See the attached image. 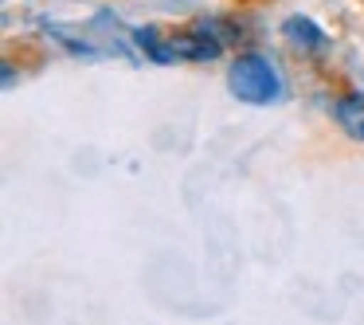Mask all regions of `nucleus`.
I'll use <instances>...</instances> for the list:
<instances>
[{"label":"nucleus","instance_id":"obj_5","mask_svg":"<svg viewBox=\"0 0 364 325\" xmlns=\"http://www.w3.org/2000/svg\"><path fill=\"white\" fill-rule=\"evenodd\" d=\"M134 43H137V51H141L149 63H161V67H168V63H181L176 59V51H173V40H168V32H161V28H153V24H145V28H134Z\"/></svg>","mask_w":364,"mask_h":325},{"label":"nucleus","instance_id":"obj_3","mask_svg":"<svg viewBox=\"0 0 364 325\" xmlns=\"http://www.w3.org/2000/svg\"><path fill=\"white\" fill-rule=\"evenodd\" d=\"M282 40L290 43L298 55H306V59H317V55L329 51V36H325L309 16H301V12H294V16L282 20Z\"/></svg>","mask_w":364,"mask_h":325},{"label":"nucleus","instance_id":"obj_1","mask_svg":"<svg viewBox=\"0 0 364 325\" xmlns=\"http://www.w3.org/2000/svg\"><path fill=\"white\" fill-rule=\"evenodd\" d=\"M228 90L243 106H274L282 102L286 82L278 75L274 59H267L262 51H239L228 63Z\"/></svg>","mask_w":364,"mask_h":325},{"label":"nucleus","instance_id":"obj_6","mask_svg":"<svg viewBox=\"0 0 364 325\" xmlns=\"http://www.w3.org/2000/svg\"><path fill=\"white\" fill-rule=\"evenodd\" d=\"M12 82H16V63L4 59V87H12Z\"/></svg>","mask_w":364,"mask_h":325},{"label":"nucleus","instance_id":"obj_2","mask_svg":"<svg viewBox=\"0 0 364 325\" xmlns=\"http://www.w3.org/2000/svg\"><path fill=\"white\" fill-rule=\"evenodd\" d=\"M168 40H173V51L181 63H215V59H223V43L212 40L208 32H200L196 24L181 28V32H168Z\"/></svg>","mask_w":364,"mask_h":325},{"label":"nucleus","instance_id":"obj_4","mask_svg":"<svg viewBox=\"0 0 364 325\" xmlns=\"http://www.w3.org/2000/svg\"><path fill=\"white\" fill-rule=\"evenodd\" d=\"M333 118H337L341 134L348 142H360L364 145V90H341L333 98Z\"/></svg>","mask_w":364,"mask_h":325}]
</instances>
